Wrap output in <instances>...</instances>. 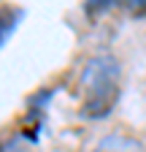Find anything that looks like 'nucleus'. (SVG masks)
Masks as SVG:
<instances>
[{
	"label": "nucleus",
	"instance_id": "nucleus-1",
	"mask_svg": "<svg viewBox=\"0 0 146 152\" xmlns=\"http://www.w3.org/2000/svg\"><path fill=\"white\" fill-rule=\"evenodd\" d=\"M81 106L87 120H103L114 111L122 92V68L114 54H95L81 68Z\"/></svg>",
	"mask_w": 146,
	"mask_h": 152
},
{
	"label": "nucleus",
	"instance_id": "nucleus-2",
	"mask_svg": "<svg viewBox=\"0 0 146 152\" xmlns=\"http://www.w3.org/2000/svg\"><path fill=\"white\" fill-rule=\"evenodd\" d=\"M92 152H146L143 141H138L135 136H130V133H106V136L95 144Z\"/></svg>",
	"mask_w": 146,
	"mask_h": 152
},
{
	"label": "nucleus",
	"instance_id": "nucleus-3",
	"mask_svg": "<svg viewBox=\"0 0 146 152\" xmlns=\"http://www.w3.org/2000/svg\"><path fill=\"white\" fill-rule=\"evenodd\" d=\"M19 16H22L19 8H14V6H3V3H0V46H6V41L14 35Z\"/></svg>",
	"mask_w": 146,
	"mask_h": 152
},
{
	"label": "nucleus",
	"instance_id": "nucleus-4",
	"mask_svg": "<svg viewBox=\"0 0 146 152\" xmlns=\"http://www.w3.org/2000/svg\"><path fill=\"white\" fill-rule=\"evenodd\" d=\"M0 152H30L25 136H16V139H8L6 144H0Z\"/></svg>",
	"mask_w": 146,
	"mask_h": 152
},
{
	"label": "nucleus",
	"instance_id": "nucleus-5",
	"mask_svg": "<svg viewBox=\"0 0 146 152\" xmlns=\"http://www.w3.org/2000/svg\"><path fill=\"white\" fill-rule=\"evenodd\" d=\"M122 8L130 16H146V3L143 0H127V3H122Z\"/></svg>",
	"mask_w": 146,
	"mask_h": 152
}]
</instances>
